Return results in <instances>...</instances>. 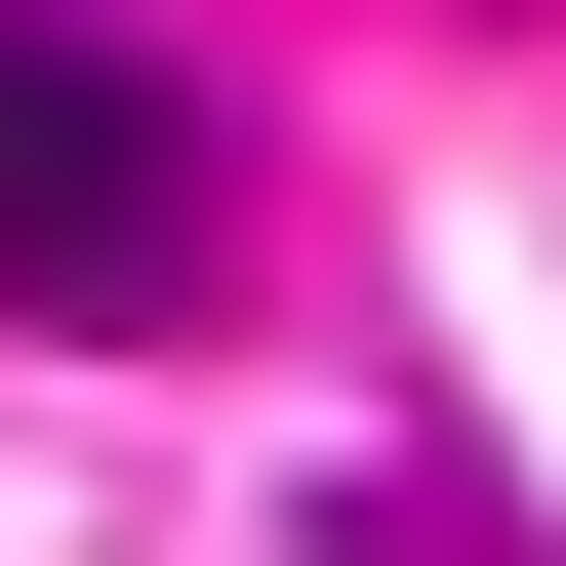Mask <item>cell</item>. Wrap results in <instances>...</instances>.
<instances>
[{
	"label": "cell",
	"mask_w": 566,
	"mask_h": 566,
	"mask_svg": "<svg viewBox=\"0 0 566 566\" xmlns=\"http://www.w3.org/2000/svg\"><path fill=\"white\" fill-rule=\"evenodd\" d=\"M202 82L163 41H82V0H0V324H202Z\"/></svg>",
	"instance_id": "6da1fadb"
}]
</instances>
